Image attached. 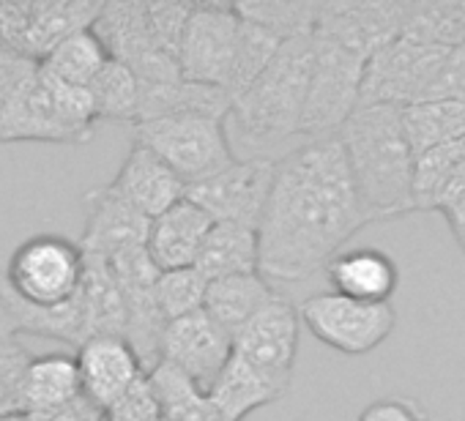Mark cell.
I'll list each match as a JSON object with an SVG mask.
<instances>
[{
  "mask_svg": "<svg viewBox=\"0 0 465 421\" xmlns=\"http://www.w3.org/2000/svg\"><path fill=\"white\" fill-rule=\"evenodd\" d=\"M370 222L340 134L307 140L277 159L258 228L261 274L277 282H302L326 269L345 241Z\"/></svg>",
  "mask_w": 465,
  "mask_h": 421,
  "instance_id": "1",
  "label": "cell"
},
{
  "mask_svg": "<svg viewBox=\"0 0 465 421\" xmlns=\"http://www.w3.org/2000/svg\"><path fill=\"white\" fill-rule=\"evenodd\" d=\"M340 142L372 222L416 210V153L402 123V107L359 104L340 129Z\"/></svg>",
  "mask_w": 465,
  "mask_h": 421,
  "instance_id": "2",
  "label": "cell"
},
{
  "mask_svg": "<svg viewBox=\"0 0 465 421\" xmlns=\"http://www.w3.org/2000/svg\"><path fill=\"white\" fill-rule=\"evenodd\" d=\"M312 36L291 39L280 47L261 80L230 107V142L266 156L291 137L302 134L310 96Z\"/></svg>",
  "mask_w": 465,
  "mask_h": 421,
  "instance_id": "3",
  "label": "cell"
},
{
  "mask_svg": "<svg viewBox=\"0 0 465 421\" xmlns=\"http://www.w3.org/2000/svg\"><path fill=\"white\" fill-rule=\"evenodd\" d=\"M227 118L211 113H175L134 126V142L151 148L178 178L192 186L236 162L232 156Z\"/></svg>",
  "mask_w": 465,
  "mask_h": 421,
  "instance_id": "4",
  "label": "cell"
},
{
  "mask_svg": "<svg viewBox=\"0 0 465 421\" xmlns=\"http://www.w3.org/2000/svg\"><path fill=\"white\" fill-rule=\"evenodd\" d=\"M6 282L31 307L55 309L77 299L85 282V252L66 236L39 233L23 241L6 266Z\"/></svg>",
  "mask_w": 465,
  "mask_h": 421,
  "instance_id": "5",
  "label": "cell"
},
{
  "mask_svg": "<svg viewBox=\"0 0 465 421\" xmlns=\"http://www.w3.org/2000/svg\"><path fill=\"white\" fill-rule=\"evenodd\" d=\"M367 64L370 61L356 55L353 50L321 34H312L310 96L302 121V134L307 140L340 134V129L361 104Z\"/></svg>",
  "mask_w": 465,
  "mask_h": 421,
  "instance_id": "6",
  "label": "cell"
},
{
  "mask_svg": "<svg viewBox=\"0 0 465 421\" xmlns=\"http://www.w3.org/2000/svg\"><path fill=\"white\" fill-rule=\"evenodd\" d=\"M449 47H430L405 36L378 50L364 72L361 104L411 107L432 102Z\"/></svg>",
  "mask_w": 465,
  "mask_h": 421,
  "instance_id": "7",
  "label": "cell"
},
{
  "mask_svg": "<svg viewBox=\"0 0 465 421\" xmlns=\"http://www.w3.org/2000/svg\"><path fill=\"white\" fill-rule=\"evenodd\" d=\"M94 34L102 39L113 61L134 72L140 88L170 85L183 80L178 58H173L153 42L148 4H137V0L102 4V12L94 23Z\"/></svg>",
  "mask_w": 465,
  "mask_h": 421,
  "instance_id": "8",
  "label": "cell"
},
{
  "mask_svg": "<svg viewBox=\"0 0 465 421\" xmlns=\"http://www.w3.org/2000/svg\"><path fill=\"white\" fill-rule=\"evenodd\" d=\"M299 318L315 339L345 356L372 353L397 326V312L391 304H364L337 293L310 296L299 307Z\"/></svg>",
  "mask_w": 465,
  "mask_h": 421,
  "instance_id": "9",
  "label": "cell"
},
{
  "mask_svg": "<svg viewBox=\"0 0 465 421\" xmlns=\"http://www.w3.org/2000/svg\"><path fill=\"white\" fill-rule=\"evenodd\" d=\"M274 172L277 159L272 156L236 159L222 172L186 186V200L200 205L213 222H236L258 230L274 186Z\"/></svg>",
  "mask_w": 465,
  "mask_h": 421,
  "instance_id": "10",
  "label": "cell"
},
{
  "mask_svg": "<svg viewBox=\"0 0 465 421\" xmlns=\"http://www.w3.org/2000/svg\"><path fill=\"white\" fill-rule=\"evenodd\" d=\"M239 34H242V17L236 6L194 4V12L189 17L186 34L178 50L183 80L224 91L232 55H236V47H239Z\"/></svg>",
  "mask_w": 465,
  "mask_h": 421,
  "instance_id": "11",
  "label": "cell"
},
{
  "mask_svg": "<svg viewBox=\"0 0 465 421\" xmlns=\"http://www.w3.org/2000/svg\"><path fill=\"white\" fill-rule=\"evenodd\" d=\"M299 309L291 304L288 296L280 293L232 337V356L291 391L293 364L299 353Z\"/></svg>",
  "mask_w": 465,
  "mask_h": 421,
  "instance_id": "12",
  "label": "cell"
},
{
  "mask_svg": "<svg viewBox=\"0 0 465 421\" xmlns=\"http://www.w3.org/2000/svg\"><path fill=\"white\" fill-rule=\"evenodd\" d=\"M405 15L408 0H329L321 4L315 34L370 61L402 36Z\"/></svg>",
  "mask_w": 465,
  "mask_h": 421,
  "instance_id": "13",
  "label": "cell"
},
{
  "mask_svg": "<svg viewBox=\"0 0 465 421\" xmlns=\"http://www.w3.org/2000/svg\"><path fill=\"white\" fill-rule=\"evenodd\" d=\"M232 356V337L205 312L167 323L162 337V361L192 377L205 394L213 388Z\"/></svg>",
  "mask_w": 465,
  "mask_h": 421,
  "instance_id": "14",
  "label": "cell"
},
{
  "mask_svg": "<svg viewBox=\"0 0 465 421\" xmlns=\"http://www.w3.org/2000/svg\"><path fill=\"white\" fill-rule=\"evenodd\" d=\"M151 220L118 197L110 186L85 191V230L80 247L91 258L113 260L129 250L148 247Z\"/></svg>",
  "mask_w": 465,
  "mask_h": 421,
  "instance_id": "15",
  "label": "cell"
},
{
  "mask_svg": "<svg viewBox=\"0 0 465 421\" xmlns=\"http://www.w3.org/2000/svg\"><path fill=\"white\" fill-rule=\"evenodd\" d=\"M77 367L83 380V394L96 402L104 413L134 386L148 369L132 342L118 334L91 337L77 348Z\"/></svg>",
  "mask_w": 465,
  "mask_h": 421,
  "instance_id": "16",
  "label": "cell"
},
{
  "mask_svg": "<svg viewBox=\"0 0 465 421\" xmlns=\"http://www.w3.org/2000/svg\"><path fill=\"white\" fill-rule=\"evenodd\" d=\"M107 186L151 222L186 197V183L178 172L140 142L129 148L118 175Z\"/></svg>",
  "mask_w": 465,
  "mask_h": 421,
  "instance_id": "17",
  "label": "cell"
},
{
  "mask_svg": "<svg viewBox=\"0 0 465 421\" xmlns=\"http://www.w3.org/2000/svg\"><path fill=\"white\" fill-rule=\"evenodd\" d=\"M213 228V220L192 200L175 202L170 210L151 222L148 233V255L159 271L192 269L197 255Z\"/></svg>",
  "mask_w": 465,
  "mask_h": 421,
  "instance_id": "18",
  "label": "cell"
},
{
  "mask_svg": "<svg viewBox=\"0 0 465 421\" xmlns=\"http://www.w3.org/2000/svg\"><path fill=\"white\" fill-rule=\"evenodd\" d=\"M326 277L331 293L364 304H391V296L400 285L394 258L378 247H356L340 252L326 266Z\"/></svg>",
  "mask_w": 465,
  "mask_h": 421,
  "instance_id": "19",
  "label": "cell"
},
{
  "mask_svg": "<svg viewBox=\"0 0 465 421\" xmlns=\"http://www.w3.org/2000/svg\"><path fill=\"white\" fill-rule=\"evenodd\" d=\"M99 12L102 4H91V0H31L20 55L42 64L61 42L94 28Z\"/></svg>",
  "mask_w": 465,
  "mask_h": 421,
  "instance_id": "20",
  "label": "cell"
},
{
  "mask_svg": "<svg viewBox=\"0 0 465 421\" xmlns=\"http://www.w3.org/2000/svg\"><path fill=\"white\" fill-rule=\"evenodd\" d=\"M194 269L208 279L261 274V239L255 228L236 222H213Z\"/></svg>",
  "mask_w": 465,
  "mask_h": 421,
  "instance_id": "21",
  "label": "cell"
},
{
  "mask_svg": "<svg viewBox=\"0 0 465 421\" xmlns=\"http://www.w3.org/2000/svg\"><path fill=\"white\" fill-rule=\"evenodd\" d=\"M280 296L277 288L269 285L263 274H244V277H227L208 285L205 312L230 334L236 337L263 307H269Z\"/></svg>",
  "mask_w": 465,
  "mask_h": 421,
  "instance_id": "22",
  "label": "cell"
},
{
  "mask_svg": "<svg viewBox=\"0 0 465 421\" xmlns=\"http://www.w3.org/2000/svg\"><path fill=\"white\" fill-rule=\"evenodd\" d=\"M288 388L277 386L266 375L255 372L236 356H230L224 372L208 391L213 407L222 413L224 421H244L252 410L266 407L277 399H282Z\"/></svg>",
  "mask_w": 465,
  "mask_h": 421,
  "instance_id": "23",
  "label": "cell"
},
{
  "mask_svg": "<svg viewBox=\"0 0 465 421\" xmlns=\"http://www.w3.org/2000/svg\"><path fill=\"white\" fill-rule=\"evenodd\" d=\"M83 394L77 356L47 353L34 356L25 386H23V410L25 413H47L55 410Z\"/></svg>",
  "mask_w": 465,
  "mask_h": 421,
  "instance_id": "24",
  "label": "cell"
},
{
  "mask_svg": "<svg viewBox=\"0 0 465 421\" xmlns=\"http://www.w3.org/2000/svg\"><path fill=\"white\" fill-rule=\"evenodd\" d=\"M465 191V140L416 159V210H440Z\"/></svg>",
  "mask_w": 465,
  "mask_h": 421,
  "instance_id": "25",
  "label": "cell"
},
{
  "mask_svg": "<svg viewBox=\"0 0 465 421\" xmlns=\"http://www.w3.org/2000/svg\"><path fill=\"white\" fill-rule=\"evenodd\" d=\"M148 380L156 394L162 421H224L211 397L173 364L159 361L148 372Z\"/></svg>",
  "mask_w": 465,
  "mask_h": 421,
  "instance_id": "26",
  "label": "cell"
},
{
  "mask_svg": "<svg viewBox=\"0 0 465 421\" xmlns=\"http://www.w3.org/2000/svg\"><path fill=\"white\" fill-rule=\"evenodd\" d=\"M402 36L430 47H462L465 0H408Z\"/></svg>",
  "mask_w": 465,
  "mask_h": 421,
  "instance_id": "27",
  "label": "cell"
},
{
  "mask_svg": "<svg viewBox=\"0 0 465 421\" xmlns=\"http://www.w3.org/2000/svg\"><path fill=\"white\" fill-rule=\"evenodd\" d=\"M402 123L416 159L432 148L465 140V102H421L402 107Z\"/></svg>",
  "mask_w": 465,
  "mask_h": 421,
  "instance_id": "28",
  "label": "cell"
},
{
  "mask_svg": "<svg viewBox=\"0 0 465 421\" xmlns=\"http://www.w3.org/2000/svg\"><path fill=\"white\" fill-rule=\"evenodd\" d=\"M110 61L113 58H110L107 47L102 44V39L94 34V28H85V31L69 36L66 42H61L39 66L47 74H53L69 85L91 88Z\"/></svg>",
  "mask_w": 465,
  "mask_h": 421,
  "instance_id": "29",
  "label": "cell"
},
{
  "mask_svg": "<svg viewBox=\"0 0 465 421\" xmlns=\"http://www.w3.org/2000/svg\"><path fill=\"white\" fill-rule=\"evenodd\" d=\"M83 296L88 304L94 337L102 334H118L126 337V301L118 288V279L110 269L107 260L85 255V282H83Z\"/></svg>",
  "mask_w": 465,
  "mask_h": 421,
  "instance_id": "30",
  "label": "cell"
},
{
  "mask_svg": "<svg viewBox=\"0 0 465 421\" xmlns=\"http://www.w3.org/2000/svg\"><path fill=\"white\" fill-rule=\"evenodd\" d=\"M242 17V15H239ZM285 42H280L274 34L263 31L261 25L255 23H247L242 17V34H239V47H236V55H232V66H230V74L224 80V93L236 102L242 93H247L258 80L261 74L272 66V61L277 58L280 47Z\"/></svg>",
  "mask_w": 465,
  "mask_h": 421,
  "instance_id": "31",
  "label": "cell"
},
{
  "mask_svg": "<svg viewBox=\"0 0 465 421\" xmlns=\"http://www.w3.org/2000/svg\"><path fill=\"white\" fill-rule=\"evenodd\" d=\"M236 12L247 23L274 34L280 42H291L315 34L321 4H312V0H302V4L299 0H255V4H236Z\"/></svg>",
  "mask_w": 465,
  "mask_h": 421,
  "instance_id": "32",
  "label": "cell"
},
{
  "mask_svg": "<svg viewBox=\"0 0 465 421\" xmlns=\"http://www.w3.org/2000/svg\"><path fill=\"white\" fill-rule=\"evenodd\" d=\"M99 121H140V83L134 72L118 61H110L91 85Z\"/></svg>",
  "mask_w": 465,
  "mask_h": 421,
  "instance_id": "33",
  "label": "cell"
},
{
  "mask_svg": "<svg viewBox=\"0 0 465 421\" xmlns=\"http://www.w3.org/2000/svg\"><path fill=\"white\" fill-rule=\"evenodd\" d=\"M208 279L192 266V269H178V271H162L159 285H156V299L159 309L167 323L194 315L205 307L208 296Z\"/></svg>",
  "mask_w": 465,
  "mask_h": 421,
  "instance_id": "34",
  "label": "cell"
},
{
  "mask_svg": "<svg viewBox=\"0 0 465 421\" xmlns=\"http://www.w3.org/2000/svg\"><path fill=\"white\" fill-rule=\"evenodd\" d=\"M34 356L20 339L0 342V416H15L23 410V386L25 372Z\"/></svg>",
  "mask_w": 465,
  "mask_h": 421,
  "instance_id": "35",
  "label": "cell"
},
{
  "mask_svg": "<svg viewBox=\"0 0 465 421\" xmlns=\"http://www.w3.org/2000/svg\"><path fill=\"white\" fill-rule=\"evenodd\" d=\"M192 12L194 4H148V23H151L153 42L173 58H178Z\"/></svg>",
  "mask_w": 465,
  "mask_h": 421,
  "instance_id": "36",
  "label": "cell"
},
{
  "mask_svg": "<svg viewBox=\"0 0 465 421\" xmlns=\"http://www.w3.org/2000/svg\"><path fill=\"white\" fill-rule=\"evenodd\" d=\"M107 421H162V410H159V402H156L148 375L140 383H134L107 410Z\"/></svg>",
  "mask_w": 465,
  "mask_h": 421,
  "instance_id": "37",
  "label": "cell"
},
{
  "mask_svg": "<svg viewBox=\"0 0 465 421\" xmlns=\"http://www.w3.org/2000/svg\"><path fill=\"white\" fill-rule=\"evenodd\" d=\"M39 64L0 44V113L15 99V93L36 74Z\"/></svg>",
  "mask_w": 465,
  "mask_h": 421,
  "instance_id": "38",
  "label": "cell"
},
{
  "mask_svg": "<svg viewBox=\"0 0 465 421\" xmlns=\"http://www.w3.org/2000/svg\"><path fill=\"white\" fill-rule=\"evenodd\" d=\"M359 421H430V413L424 410L421 402L411 397H381L370 402L361 413Z\"/></svg>",
  "mask_w": 465,
  "mask_h": 421,
  "instance_id": "39",
  "label": "cell"
},
{
  "mask_svg": "<svg viewBox=\"0 0 465 421\" xmlns=\"http://www.w3.org/2000/svg\"><path fill=\"white\" fill-rule=\"evenodd\" d=\"M465 102V44L449 47L432 102Z\"/></svg>",
  "mask_w": 465,
  "mask_h": 421,
  "instance_id": "40",
  "label": "cell"
},
{
  "mask_svg": "<svg viewBox=\"0 0 465 421\" xmlns=\"http://www.w3.org/2000/svg\"><path fill=\"white\" fill-rule=\"evenodd\" d=\"M28 421H107V413L91 402L85 394H80L77 399L55 407V410H47V413H25Z\"/></svg>",
  "mask_w": 465,
  "mask_h": 421,
  "instance_id": "41",
  "label": "cell"
},
{
  "mask_svg": "<svg viewBox=\"0 0 465 421\" xmlns=\"http://www.w3.org/2000/svg\"><path fill=\"white\" fill-rule=\"evenodd\" d=\"M23 334L20 318H17V304H15V290L6 282V274H0V342L17 339Z\"/></svg>",
  "mask_w": 465,
  "mask_h": 421,
  "instance_id": "42",
  "label": "cell"
},
{
  "mask_svg": "<svg viewBox=\"0 0 465 421\" xmlns=\"http://www.w3.org/2000/svg\"><path fill=\"white\" fill-rule=\"evenodd\" d=\"M438 214L446 220V225H449L454 241H457L460 250L465 252V191H462L460 197H454L451 202H446V205L438 210Z\"/></svg>",
  "mask_w": 465,
  "mask_h": 421,
  "instance_id": "43",
  "label": "cell"
},
{
  "mask_svg": "<svg viewBox=\"0 0 465 421\" xmlns=\"http://www.w3.org/2000/svg\"><path fill=\"white\" fill-rule=\"evenodd\" d=\"M0 421H28L25 413H15V416H0Z\"/></svg>",
  "mask_w": 465,
  "mask_h": 421,
  "instance_id": "44",
  "label": "cell"
}]
</instances>
